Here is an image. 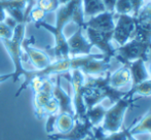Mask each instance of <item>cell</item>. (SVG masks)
<instances>
[{"mask_svg": "<svg viewBox=\"0 0 151 140\" xmlns=\"http://www.w3.org/2000/svg\"><path fill=\"white\" fill-rule=\"evenodd\" d=\"M136 19L138 21H145V22L151 23V2L142 6Z\"/></svg>", "mask_w": 151, "mask_h": 140, "instance_id": "obj_24", "label": "cell"}, {"mask_svg": "<svg viewBox=\"0 0 151 140\" xmlns=\"http://www.w3.org/2000/svg\"><path fill=\"white\" fill-rule=\"evenodd\" d=\"M114 10L119 14H129L133 16V5L131 0H117Z\"/></svg>", "mask_w": 151, "mask_h": 140, "instance_id": "obj_23", "label": "cell"}, {"mask_svg": "<svg viewBox=\"0 0 151 140\" xmlns=\"http://www.w3.org/2000/svg\"><path fill=\"white\" fill-rule=\"evenodd\" d=\"M106 113V109L102 105L97 104L93 106L90 109L86 110V116L88 118V120L91 123L93 126H97L100 122H102L104 118V115Z\"/></svg>", "mask_w": 151, "mask_h": 140, "instance_id": "obj_19", "label": "cell"}, {"mask_svg": "<svg viewBox=\"0 0 151 140\" xmlns=\"http://www.w3.org/2000/svg\"><path fill=\"white\" fill-rule=\"evenodd\" d=\"M68 79L72 84L73 89V108L75 120L83 121L86 118V106L83 101V84H84V74L80 70L74 69L68 73Z\"/></svg>", "mask_w": 151, "mask_h": 140, "instance_id": "obj_6", "label": "cell"}, {"mask_svg": "<svg viewBox=\"0 0 151 140\" xmlns=\"http://www.w3.org/2000/svg\"><path fill=\"white\" fill-rule=\"evenodd\" d=\"M131 103L132 97L125 95L114 104L113 107H111L109 110H106L103 118V126H102L104 132L110 133V134L119 132L124 112Z\"/></svg>", "mask_w": 151, "mask_h": 140, "instance_id": "obj_5", "label": "cell"}, {"mask_svg": "<svg viewBox=\"0 0 151 140\" xmlns=\"http://www.w3.org/2000/svg\"><path fill=\"white\" fill-rule=\"evenodd\" d=\"M132 80L131 72L127 65L122 67V68L116 70L114 73L109 74V84L110 87L114 89H119L122 87L129 84V82Z\"/></svg>", "mask_w": 151, "mask_h": 140, "instance_id": "obj_16", "label": "cell"}, {"mask_svg": "<svg viewBox=\"0 0 151 140\" xmlns=\"http://www.w3.org/2000/svg\"><path fill=\"white\" fill-rule=\"evenodd\" d=\"M83 27H78L77 31L67 39L70 57L90 55L93 44L83 36Z\"/></svg>", "mask_w": 151, "mask_h": 140, "instance_id": "obj_10", "label": "cell"}, {"mask_svg": "<svg viewBox=\"0 0 151 140\" xmlns=\"http://www.w3.org/2000/svg\"><path fill=\"white\" fill-rule=\"evenodd\" d=\"M12 76H14L12 72V73H6V74H2V75H0V84L6 82V80H8L9 78H12Z\"/></svg>", "mask_w": 151, "mask_h": 140, "instance_id": "obj_29", "label": "cell"}, {"mask_svg": "<svg viewBox=\"0 0 151 140\" xmlns=\"http://www.w3.org/2000/svg\"><path fill=\"white\" fill-rule=\"evenodd\" d=\"M36 6L43 12L48 14V12H56L60 6V3L58 0H38L36 2Z\"/></svg>", "mask_w": 151, "mask_h": 140, "instance_id": "obj_21", "label": "cell"}, {"mask_svg": "<svg viewBox=\"0 0 151 140\" xmlns=\"http://www.w3.org/2000/svg\"><path fill=\"white\" fill-rule=\"evenodd\" d=\"M114 12H104L91 17L88 21H84V27H90L98 31H104V32H110L113 31L115 24H114Z\"/></svg>", "mask_w": 151, "mask_h": 140, "instance_id": "obj_13", "label": "cell"}, {"mask_svg": "<svg viewBox=\"0 0 151 140\" xmlns=\"http://www.w3.org/2000/svg\"><path fill=\"white\" fill-rule=\"evenodd\" d=\"M93 125L88 118H86L83 121L75 120L73 128L69 132L65 134H60V133H52L47 134V137L50 140H83L86 137L91 136Z\"/></svg>", "mask_w": 151, "mask_h": 140, "instance_id": "obj_7", "label": "cell"}, {"mask_svg": "<svg viewBox=\"0 0 151 140\" xmlns=\"http://www.w3.org/2000/svg\"><path fill=\"white\" fill-rule=\"evenodd\" d=\"M83 29H86L88 41L93 44V46L96 45L98 48H100L103 52L104 56L109 57V58L113 57L115 50L110 44V41L112 39V35H113V31L104 32V31L95 30V29L90 28V27H84Z\"/></svg>", "mask_w": 151, "mask_h": 140, "instance_id": "obj_8", "label": "cell"}, {"mask_svg": "<svg viewBox=\"0 0 151 140\" xmlns=\"http://www.w3.org/2000/svg\"><path fill=\"white\" fill-rule=\"evenodd\" d=\"M29 86L33 89L35 115L38 120L59 113V105L52 95L54 82L50 77H34Z\"/></svg>", "mask_w": 151, "mask_h": 140, "instance_id": "obj_2", "label": "cell"}, {"mask_svg": "<svg viewBox=\"0 0 151 140\" xmlns=\"http://www.w3.org/2000/svg\"><path fill=\"white\" fill-rule=\"evenodd\" d=\"M25 31H26V24H18L14 29V34L12 37L8 39L0 40L14 64V70L12 72L14 82H18L21 76H24L27 71V69H25L23 66L22 62V43L25 38Z\"/></svg>", "mask_w": 151, "mask_h": 140, "instance_id": "obj_3", "label": "cell"}, {"mask_svg": "<svg viewBox=\"0 0 151 140\" xmlns=\"http://www.w3.org/2000/svg\"><path fill=\"white\" fill-rule=\"evenodd\" d=\"M135 94H140L143 95V96H149V95H151V78L147 80H144L143 82L137 84V86H134L131 89V91L127 93V96L133 97Z\"/></svg>", "mask_w": 151, "mask_h": 140, "instance_id": "obj_20", "label": "cell"}, {"mask_svg": "<svg viewBox=\"0 0 151 140\" xmlns=\"http://www.w3.org/2000/svg\"><path fill=\"white\" fill-rule=\"evenodd\" d=\"M45 14H46L45 12H43L41 9H39V8L35 5L30 10V12H29L28 20H29V22H30V21H33L34 23H38V22H40V21L43 20Z\"/></svg>", "mask_w": 151, "mask_h": 140, "instance_id": "obj_25", "label": "cell"}, {"mask_svg": "<svg viewBox=\"0 0 151 140\" xmlns=\"http://www.w3.org/2000/svg\"><path fill=\"white\" fill-rule=\"evenodd\" d=\"M12 34H14V29L7 26L4 22L0 23V40L8 39L12 37Z\"/></svg>", "mask_w": 151, "mask_h": 140, "instance_id": "obj_26", "label": "cell"}, {"mask_svg": "<svg viewBox=\"0 0 151 140\" xmlns=\"http://www.w3.org/2000/svg\"><path fill=\"white\" fill-rule=\"evenodd\" d=\"M144 132H151V112L148 113L142 120V122L138 126H136L134 128L133 131H129V134L136 135V134H141V133Z\"/></svg>", "mask_w": 151, "mask_h": 140, "instance_id": "obj_22", "label": "cell"}, {"mask_svg": "<svg viewBox=\"0 0 151 140\" xmlns=\"http://www.w3.org/2000/svg\"><path fill=\"white\" fill-rule=\"evenodd\" d=\"M136 20L129 14H120L117 24L113 29L112 39L122 45L131 39V36L135 30Z\"/></svg>", "mask_w": 151, "mask_h": 140, "instance_id": "obj_9", "label": "cell"}, {"mask_svg": "<svg viewBox=\"0 0 151 140\" xmlns=\"http://www.w3.org/2000/svg\"><path fill=\"white\" fill-rule=\"evenodd\" d=\"M149 76H150V78H151V63L149 64Z\"/></svg>", "mask_w": 151, "mask_h": 140, "instance_id": "obj_32", "label": "cell"}, {"mask_svg": "<svg viewBox=\"0 0 151 140\" xmlns=\"http://www.w3.org/2000/svg\"><path fill=\"white\" fill-rule=\"evenodd\" d=\"M6 18V12L3 8V5H2V0H0V23L4 22Z\"/></svg>", "mask_w": 151, "mask_h": 140, "instance_id": "obj_28", "label": "cell"}, {"mask_svg": "<svg viewBox=\"0 0 151 140\" xmlns=\"http://www.w3.org/2000/svg\"><path fill=\"white\" fill-rule=\"evenodd\" d=\"M127 140H137V138H134L133 135H129V137L127 138Z\"/></svg>", "mask_w": 151, "mask_h": 140, "instance_id": "obj_31", "label": "cell"}, {"mask_svg": "<svg viewBox=\"0 0 151 140\" xmlns=\"http://www.w3.org/2000/svg\"><path fill=\"white\" fill-rule=\"evenodd\" d=\"M80 3H82V0H71L68 3L59 6V8L56 10V25L55 26L47 24L44 21L35 23L37 28H43L54 35L55 45L52 48V51L54 53L56 60H63V59L70 58L67 38L64 35L63 30L64 27L70 21H72L74 12Z\"/></svg>", "mask_w": 151, "mask_h": 140, "instance_id": "obj_1", "label": "cell"}, {"mask_svg": "<svg viewBox=\"0 0 151 140\" xmlns=\"http://www.w3.org/2000/svg\"><path fill=\"white\" fill-rule=\"evenodd\" d=\"M129 69L132 76V82H133V87L143 82L144 80H147L150 78L149 73L145 68V61L142 59H138L136 61L129 63L127 65Z\"/></svg>", "mask_w": 151, "mask_h": 140, "instance_id": "obj_15", "label": "cell"}, {"mask_svg": "<svg viewBox=\"0 0 151 140\" xmlns=\"http://www.w3.org/2000/svg\"><path fill=\"white\" fill-rule=\"evenodd\" d=\"M82 9L84 18H91L106 12L105 5L102 0H82Z\"/></svg>", "mask_w": 151, "mask_h": 140, "instance_id": "obj_18", "label": "cell"}, {"mask_svg": "<svg viewBox=\"0 0 151 140\" xmlns=\"http://www.w3.org/2000/svg\"><path fill=\"white\" fill-rule=\"evenodd\" d=\"M151 43L141 42L136 39H129L124 44L120 45L119 48L114 51V58L117 59L122 64L127 65L129 63L142 59L143 61L148 60Z\"/></svg>", "mask_w": 151, "mask_h": 140, "instance_id": "obj_4", "label": "cell"}, {"mask_svg": "<svg viewBox=\"0 0 151 140\" xmlns=\"http://www.w3.org/2000/svg\"><path fill=\"white\" fill-rule=\"evenodd\" d=\"M35 41L33 37L29 38V39L23 40L22 43V48H24L25 53L28 56L29 60L32 63V65L34 66L35 70H41L44 69L45 67H47L48 65L52 63L50 60V57L46 54L45 52H42V51L38 50L36 48H33L31 45L33 42Z\"/></svg>", "mask_w": 151, "mask_h": 140, "instance_id": "obj_11", "label": "cell"}, {"mask_svg": "<svg viewBox=\"0 0 151 140\" xmlns=\"http://www.w3.org/2000/svg\"><path fill=\"white\" fill-rule=\"evenodd\" d=\"M75 124V116L69 113H58L55 122V133L65 134L73 128Z\"/></svg>", "mask_w": 151, "mask_h": 140, "instance_id": "obj_17", "label": "cell"}, {"mask_svg": "<svg viewBox=\"0 0 151 140\" xmlns=\"http://www.w3.org/2000/svg\"><path fill=\"white\" fill-rule=\"evenodd\" d=\"M61 77L62 75H57V79L54 82V88H52V95L59 105V113H69L74 115L72 98L62 88Z\"/></svg>", "mask_w": 151, "mask_h": 140, "instance_id": "obj_12", "label": "cell"}, {"mask_svg": "<svg viewBox=\"0 0 151 140\" xmlns=\"http://www.w3.org/2000/svg\"><path fill=\"white\" fill-rule=\"evenodd\" d=\"M102 1H103L104 5H105L106 12H114V7H115V4L117 0H102Z\"/></svg>", "mask_w": 151, "mask_h": 140, "instance_id": "obj_27", "label": "cell"}, {"mask_svg": "<svg viewBox=\"0 0 151 140\" xmlns=\"http://www.w3.org/2000/svg\"><path fill=\"white\" fill-rule=\"evenodd\" d=\"M30 0H2V5L8 16L18 24H27L25 9Z\"/></svg>", "mask_w": 151, "mask_h": 140, "instance_id": "obj_14", "label": "cell"}, {"mask_svg": "<svg viewBox=\"0 0 151 140\" xmlns=\"http://www.w3.org/2000/svg\"><path fill=\"white\" fill-rule=\"evenodd\" d=\"M59 3H60V5H64V4L68 3L69 1H71V0H58Z\"/></svg>", "mask_w": 151, "mask_h": 140, "instance_id": "obj_30", "label": "cell"}]
</instances>
